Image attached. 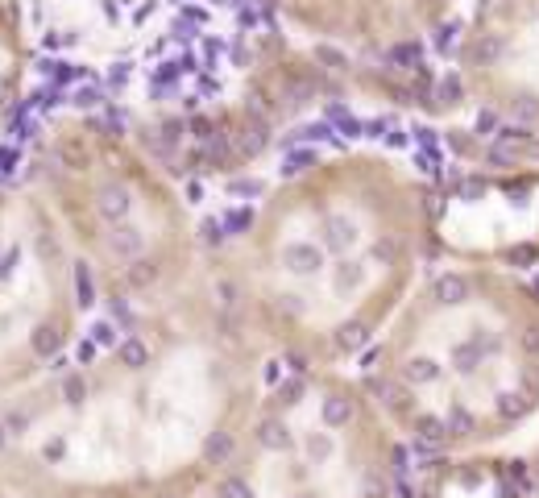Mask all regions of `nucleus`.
<instances>
[{"instance_id":"423d86ee","label":"nucleus","mask_w":539,"mask_h":498,"mask_svg":"<svg viewBox=\"0 0 539 498\" xmlns=\"http://www.w3.org/2000/svg\"><path fill=\"white\" fill-rule=\"evenodd\" d=\"M191 0H17L25 25L46 46H83V50H129L158 30L162 21H175ZM237 5V0H216Z\"/></svg>"},{"instance_id":"f03ea898","label":"nucleus","mask_w":539,"mask_h":498,"mask_svg":"<svg viewBox=\"0 0 539 498\" xmlns=\"http://www.w3.org/2000/svg\"><path fill=\"white\" fill-rule=\"evenodd\" d=\"M245 258L220 270L270 366L361 362L419 287L436 241V196L386 154H299L266 204L237 216Z\"/></svg>"},{"instance_id":"f257e3e1","label":"nucleus","mask_w":539,"mask_h":498,"mask_svg":"<svg viewBox=\"0 0 539 498\" xmlns=\"http://www.w3.org/2000/svg\"><path fill=\"white\" fill-rule=\"evenodd\" d=\"M137 320L108 345L112 386L63 357L50 411L17 403L0 415V498H191L224 461L270 382L229 279L216 270L208 308L170 341Z\"/></svg>"},{"instance_id":"20e7f679","label":"nucleus","mask_w":539,"mask_h":498,"mask_svg":"<svg viewBox=\"0 0 539 498\" xmlns=\"http://www.w3.org/2000/svg\"><path fill=\"white\" fill-rule=\"evenodd\" d=\"M407 449L361 378L270 366L266 395L191 498H399Z\"/></svg>"},{"instance_id":"7ed1b4c3","label":"nucleus","mask_w":539,"mask_h":498,"mask_svg":"<svg viewBox=\"0 0 539 498\" xmlns=\"http://www.w3.org/2000/svg\"><path fill=\"white\" fill-rule=\"evenodd\" d=\"M357 378L407 453H494L539 415V283L490 262L428 270Z\"/></svg>"},{"instance_id":"6e6552de","label":"nucleus","mask_w":539,"mask_h":498,"mask_svg":"<svg viewBox=\"0 0 539 498\" xmlns=\"http://www.w3.org/2000/svg\"><path fill=\"white\" fill-rule=\"evenodd\" d=\"M527 469H531V486H535V498H539V449H535V457L527 461Z\"/></svg>"},{"instance_id":"39448f33","label":"nucleus","mask_w":539,"mask_h":498,"mask_svg":"<svg viewBox=\"0 0 539 498\" xmlns=\"http://www.w3.org/2000/svg\"><path fill=\"white\" fill-rule=\"evenodd\" d=\"M440 100L539 158V0H473L444 54Z\"/></svg>"},{"instance_id":"0eeeda50","label":"nucleus","mask_w":539,"mask_h":498,"mask_svg":"<svg viewBox=\"0 0 539 498\" xmlns=\"http://www.w3.org/2000/svg\"><path fill=\"white\" fill-rule=\"evenodd\" d=\"M415 498H535L527 461L473 453V457H436L419 465Z\"/></svg>"}]
</instances>
